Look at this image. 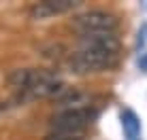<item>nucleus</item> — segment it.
Returning a JSON list of instances; mask_svg holds the SVG:
<instances>
[{"label":"nucleus","mask_w":147,"mask_h":140,"mask_svg":"<svg viewBox=\"0 0 147 140\" xmlns=\"http://www.w3.org/2000/svg\"><path fill=\"white\" fill-rule=\"evenodd\" d=\"M139 66H141V68H143L145 72H147V53H145V55H143V57L139 59Z\"/></svg>","instance_id":"nucleus-8"},{"label":"nucleus","mask_w":147,"mask_h":140,"mask_svg":"<svg viewBox=\"0 0 147 140\" xmlns=\"http://www.w3.org/2000/svg\"><path fill=\"white\" fill-rule=\"evenodd\" d=\"M77 4H79L77 0H43L32 7L30 15H32V19H47L53 15L73 11V9H77Z\"/></svg>","instance_id":"nucleus-4"},{"label":"nucleus","mask_w":147,"mask_h":140,"mask_svg":"<svg viewBox=\"0 0 147 140\" xmlns=\"http://www.w3.org/2000/svg\"><path fill=\"white\" fill-rule=\"evenodd\" d=\"M119 53H109V51H96L88 47H77V51L70 55L68 66L77 74H88V72H100L115 66Z\"/></svg>","instance_id":"nucleus-1"},{"label":"nucleus","mask_w":147,"mask_h":140,"mask_svg":"<svg viewBox=\"0 0 147 140\" xmlns=\"http://www.w3.org/2000/svg\"><path fill=\"white\" fill-rule=\"evenodd\" d=\"M45 140H85L83 136H73V134H53L49 132V136Z\"/></svg>","instance_id":"nucleus-7"},{"label":"nucleus","mask_w":147,"mask_h":140,"mask_svg":"<svg viewBox=\"0 0 147 140\" xmlns=\"http://www.w3.org/2000/svg\"><path fill=\"white\" fill-rule=\"evenodd\" d=\"M70 26H73V30L79 36H92V34L115 32L117 26H119V21H117V17H115L113 13L94 9V11H85V13L75 15Z\"/></svg>","instance_id":"nucleus-2"},{"label":"nucleus","mask_w":147,"mask_h":140,"mask_svg":"<svg viewBox=\"0 0 147 140\" xmlns=\"http://www.w3.org/2000/svg\"><path fill=\"white\" fill-rule=\"evenodd\" d=\"M124 127H126V132H128V138L130 140H136V134H139V121H136V117L132 113H124Z\"/></svg>","instance_id":"nucleus-6"},{"label":"nucleus","mask_w":147,"mask_h":140,"mask_svg":"<svg viewBox=\"0 0 147 140\" xmlns=\"http://www.w3.org/2000/svg\"><path fill=\"white\" fill-rule=\"evenodd\" d=\"M55 104L60 106V111H79V108H90V96L77 89H66Z\"/></svg>","instance_id":"nucleus-5"},{"label":"nucleus","mask_w":147,"mask_h":140,"mask_svg":"<svg viewBox=\"0 0 147 140\" xmlns=\"http://www.w3.org/2000/svg\"><path fill=\"white\" fill-rule=\"evenodd\" d=\"M96 119V111L90 108H79V111H60L49 119V127L53 134H73V136H83V132L92 125Z\"/></svg>","instance_id":"nucleus-3"}]
</instances>
